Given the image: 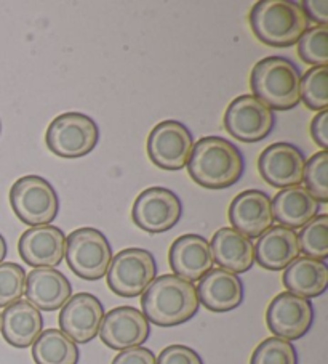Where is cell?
<instances>
[{
  "label": "cell",
  "instance_id": "2",
  "mask_svg": "<svg viewBox=\"0 0 328 364\" xmlns=\"http://www.w3.org/2000/svg\"><path fill=\"white\" fill-rule=\"evenodd\" d=\"M199 305L195 286L176 274L155 278L141 296L143 315L160 328L185 324L195 316Z\"/></svg>",
  "mask_w": 328,
  "mask_h": 364
},
{
  "label": "cell",
  "instance_id": "1",
  "mask_svg": "<svg viewBox=\"0 0 328 364\" xmlns=\"http://www.w3.org/2000/svg\"><path fill=\"white\" fill-rule=\"evenodd\" d=\"M187 171L202 188L224 190L242 178L245 161L234 143L222 136H204L192 146Z\"/></svg>",
  "mask_w": 328,
  "mask_h": 364
},
{
  "label": "cell",
  "instance_id": "26",
  "mask_svg": "<svg viewBox=\"0 0 328 364\" xmlns=\"http://www.w3.org/2000/svg\"><path fill=\"white\" fill-rule=\"evenodd\" d=\"M33 358L35 364H77L79 348L65 332L47 329L33 343Z\"/></svg>",
  "mask_w": 328,
  "mask_h": 364
},
{
  "label": "cell",
  "instance_id": "22",
  "mask_svg": "<svg viewBox=\"0 0 328 364\" xmlns=\"http://www.w3.org/2000/svg\"><path fill=\"white\" fill-rule=\"evenodd\" d=\"M213 262L222 269L241 274L255 265V246L251 240L234 228H222L213 235L210 242Z\"/></svg>",
  "mask_w": 328,
  "mask_h": 364
},
{
  "label": "cell",
  "instance_id": "11",
  "mask_svg": "<svg viewBox=\"0 0 328 364\" xmlns=\"http://www.w3.org/2000/svg\"><path fill=\"white\" fill-rule=\"evenodd\" d=\"M182 204L168 188L153 186L144 190L133 203L131 218L146 233H165L180 222Z\"/></svg>",
  "mask_w": 328,
  "mask_h": 364
},
{
  "label": "cell",
  "instance_id": "12",
  "mask_svg": "<svg viewBox=\"0 0 328 364\" xmlns=\"http://www.w3.org/2000/svg\"><path fill=\"white\" fill-rule=\"evenodd\" d=\"M266 323L274 337L283 341H298L305 337L314 323V306L309 299L280 292L268 306Z\"/></svg>",
  "mask_w": 328,
  "mask_h": 364
},
{
  "label": "cell",
  "instance_id": "7",
  "mask_svg": "<svg viewBox=\"0 0 328 364\" xmlns=\"http://www.w3.org/2000/svg\"><path fill=\"white\" fill-rule=\"evenodd\" d=\"M66 260L72 273L85 281L106 276L112 260V247L97 228H79L66 237Z\"/></svg>",
  "mask_w": 328,
  "mask_h": 364
},
{
  "label": "cell",
  "instance_id": "32",
  "mask_svg": "<svg viewBox=\"0 0 328 364\" xmlns=\"http://www.w3.org/2000/svg\"><path fill=\"white\" fill-rule=\"evenodd\" d=\"M302 181L306 190L319 203H328V151L315 153L311 159L306 161Z\"/></svg>",
  "mask_w": 328,
  "mask_h": 364
},
{
  "label": "cell",
  "instance_id": "21",
  "mask_svg": "<svg viewBox=\"0 0 328 364\" xmlns=\"http://www.w3.org/2000/svg\"><path fill=\"white\" fill-rule=\"evenodd\" d=\"M300 257L298 235L282 225L270 227L258 237L255 262L269 272H280Z\"/></svg>",
  "mask_w": 328,
  "mask_h": 364
},
{
  "label": "cell",
  "instance_id": "37",
  "mask_svg": "<svg viewBox=\"0 0 328 364\" xmlns=\"http://www.w3.org/2000/svg\"><path fill=\"white\" fill-rule=\"evenodd\" d=\"M7 241H5V237L0 235V263L5 260V257H7Z\"/></svg>",
  "mask_w": 328,
  "mask_h": 364
},
{
  "label": "cell",
  "instance_id": "27",
  "mask_svg": "<svg viewBox=\"0 0 328 364\" xmlns=\"http://www.w3.org/2000/svg\"><path fill=\"white\" fill-rule=\"evenodd\" d=\"M300 252L309 259L325 262L328 259V215L322 213L302 227L298 235Z\"/></svg>",
  "mask_w": 328,
  "mask_h": 364
},
{
  "label": "cell",
  "instance_id": "9",
  "mask_svg": "<svg viewBox=\"0 0 328 364\" xmlns=\"http://www.w3.org/2000/svg\"><path fill=\"white\" fill-rule=\"evenodd\" d=\"M274 125V111L253 95L234 98L224 112V129L242 143L264 140L273 132Z\"/></svg>",
  "mask_w": 328,
  "mask_h": 364
},
{
  "label": "cell",
  "instance_id": "16",
  "mask_svg": "<svg viewBox=\"0 0 328 364\" xmlns=\"http://www.w3.org/2000/svg\"><path fill=\"white\" fill-rule=\"evenodd\" d=\"M229 222L248 240L260 237L274 223L273 199L260 190L242 191L229 205Z\"/></svg>",
  "mask_w": 328,
  "mask_h": 364
},
{
  "label": "cell",
  "instance_id": "30",
  "mask_svg": "<svg viewBox=\"0 0 328 364\" xmlns=\"http://www.w3.org/2000/svg\"><path fill=\"white\" fill-rule=\"evenodd\" d=\"M250 364H298V353L292 342L269 337L255 348Z\"/></svg>",
  "mask_w": 328,
  "mask_h": 364
},
{
  "label": "cell",
  "instance_id": "3",
  "mask_svg": "<svg viewBox=\"0 0 328 364\" xmlns=\"http://www.w3.org/2000/svg\"><path fill=\"white\" fill-rule=\"evenodd\" d=\"M301 4L293 0H260L250 11L255 37L269 47H292L309 29Z\"/></svg>",
  "mask_w": 328,
  "mask_h": 364
},
{
  "label": "cell",
  "instance_id": "25",
  "mask_svg": "<svg viewBox=\"0 0 328 364\" xmlns=\"http://www.w3.org/2000/svg\"><path fill=\"white\" fill-rule=\"evenodd\" d=\"M283 286L288 292L302 299L322 296L328 287V267L325 262L298 257L290 263L282 276Z\"/></svg>",
  "mask_w": 328,
  "mask_h": 364
},
{
  "label": "cell",
  "instance_id": "35",
  "mask_svg": "<svg viewBox=\"0 0 328 364\" xmlns=\"http://www.w3.org/2000/svg\"><path fill=\"white\" fill-rule=\"evenodd\" d=\"M311 135L315 144H319L322 151L328 149V111L322 109L314 116L311 122Z\"/></svg>",
  "mask_w": 328,
  "mask_h": 364
},
{
  "label": "cell",
  "instance_id": "14",
  "mask_svg": "<svg viewBox=\"0 0 328 364\" xmlns=\"http://www.w3.org/2000/svg\"><path fill=\"white\" fill-rule=\"evenodd\" d=\"M151 336V326L143 311L133 306H117L104 315L99 337L112 350L141 347Z\"/></svg>",
  "mask_w": 328,
  "mask_h": 364
},
{
  "label": "cell",
  "instance_id": "36",
  "mask_svg": "<svg viewBox=\"0 0 328 364\" xmlns=\"http://www.w3.org/2000/svg\"><path fill=\"white\" fill-rule=\"evenodd\" d=\"M301 7L305 10L309 21L314 20L319 23V26H327L328 2H325V0H306V2L301 4Z\"/></svg>",
  "mask_w": 328,
  "mask_h": 364
},
{
  "label": "cell",
  "instance_id": "10",
  "mask_svg": "<svg viewBox=\"0 0 328 364\" xmlns=\"http://www.w3.org/2000/svg\"><path fill=\"white\" fill-rule=\"evenodd\" d=\"M194 138L178 121H162L148 136V156L163 171H181L191 159Z\"/></svg>",
  "mask_w": 328,
  "mask_h": 364
},
{
  "label": "cell",
  "instance_id": "17",
  "mask_svg": "<svg viewBox=\"0 0 328 364\" xmlns=\"http://www.w3.org/2000/svg\"><path fill=\"white\" fill-rule=\"evenodd\" d=\"M24 263L33 268H53L66 254V235L52 225H39L24 231L18 242Z\"/></svg>",
  "mask_w": 328,
  "mask_h": 364
},
{
  "label": "cell",
  "instance_id": "39",
  "mask_svg": "<svg viewBox=\"0 0 328 364\" xmlns=\"http://www.w3.org/2000/svg\"><path fill=\"white\" fill-rule=\"evenodd\" d=\"M0 130H2V125H0Z\"/></svg>",
  "mask_w": 328,
  "mask_h": 364
},
{
  "label": "cell",
  "instance_id": "23",
  "mask_svg": "<svg viewBox=\"0 0 328 364\" xmlns=\"http://www.w3.org/2000/svg\"><path fill=\"white\" fill-rule=\"evenodd\" d=\"M2 336L11 347L28 348L33 345L43 331V318L28 300H18L2 313Z\"/></svg>",
  "mask_w": 328,
  "mask_h": 364
},
{
  "label": "cell",
  "instance_id": "29",
  "mask_svg": "<svg viewBox=\"0 0 328 364\" xmlns=\"http://www.w3.org/2000/svg\"><path fill=\"white\" fill-rule=\"evenodd\" d=\"M300 58L314 68L328 65V26L307 29L298 41Z\"/></svg>",
  "mask_w": 328,
  "mask_h": 364
},
{
  "label": "cell",
  "instance_id": "13",
  "mask_svg": "<svg viewBox=\"0 0 328 364\" xmlns=\"http://www.w3.org/2000/svg\"><path fill=\"white\" fill-rule=\"evenodd\" d=\"M306 158L292 143H273L258 158V171L263 180L274 188L298 186L305 177Z\"/></svg>",
  "mask_w": 328,
  "mask_h": 364
},
{
  "label": "cell",
  "instance_id": "4",
  "mask_svg": "<svg viewBox=\"0 0 328 364\" xmlns=\"http://www.w3.org/2000/svg\"><path fill=\"white\" fill-rule=\"evenodd\" d=\"M301 71L285 56H268L255 65L250 87L260 102L270 109L290 111L300 105Z\"/></svg>",
  "mask_w": 328,
  "mask_h": 364
},
{
  "label": "cell",
  "instance_id": "18",
  "mask_svg": "<svg viewBox=\"0 0 328 364\" xmlns=\"http://www.w3.org/2000/svg\"><path fill=\"white\" fill-rule=\"evenodd\" d=\"M168 262L173 273L189 282L200 281L214 263L210 242L200 235H182L175 240Z\"/></svg>",
  "mask_w": 328,
  "mask_h": 364
},
{
  "label": "cell",
  "instance_id": "19",
  "mask_svg": "<svg viewBox=\"0 0 328 364\" xmlns=\"http://www.w3.org/2000/svg\"><path fill=\"white\" fill-rule=\"evenodd\" d=\"M199 304L213 313L236 310L244 302V282L237 274L212 268L195 287Z\"/></svg>",
  "mask_w": 328,
  "mask_h": 364
},
{
  "label": "cell",
  "instance_id": "28",
  "mask_svg": "<svg viewBox=\"0 0 328 364\" xmlns=\"http://www.w3.org/2000/svg\"><path fill=\"white\" fill-rule=\"evenodd\" d=\"M300 97L309 109L322 111L328 106V66L311 68L301 77Z\"/></svg>",
  "mask_w": 328,
  "mask_h": 364
},
{
  "label": "cell",
  "instance_id": "33",
  "mask_svg": "<svg viewBox=\"0 0 328 364\" xmlns=\"http://www.w3.org/2000/svg\"><path fill=\"white\" fill-rule=\"evenodd\" d=\"M155 364H204L197 351L186 345H170L160 351Z\"/></svg>",
  "mask_w": 328,
  "mask_h": 364
},
{
  "label": "cell",
  "instance_id": "31",
  "mask_svg": "<svg viewBox=\"0 0 328 364\" xmlns=\"http://www.w3.org/2000/svg\"><path fill=\"white\" fill-rule=\"evenodd\" d=\"M26 272L13 262L0 263V306H7L21 300L26 291Z\"/></svg>",
  "mask_w": 328,
  "mask_h": 364
},
{
  "label": "cell",
  "instance_id": "20",
  "mask_svg": "<svg viewBox=\"0 0 328 364\" xmlns=\"http://www.w3.org/2000/svg\"><path fill=\"white\" fill-rule=\"evenodd\" d=\"M26 299L37 310L56 311L72 297V286L55 268H34L26 276Z\"/></svg>",
  "mask_w": 328,
  "mask_h": 364
},
{
  "label": "cell",
  "instance_id": "15",
  "mask_svg": "<svg viewBox=\"0 0 328 364\" xmlns=\"http://www.w3.org/2000/svg\"><path fill=\"white\" fill-rule=\"evenodd\" d=\"M103 318L104 309L98 297L88 292L75 294L60 313V331L75 343H88L98 336Z\"/></svg>",
  "mask_w": 328,
  "mask_h": 364
},
{
  "label": "cell",
  "instance_id": "24",
  "mask_svg": "<svg viewBox=\"0 0 328 364\" xmlns=\"http://www.w3.org/2000/svg\"><path fill=\"white\" fill-rule=\"evenodd\" d=\"M320 203L306 188H283L273 199V217L282 227L290 230L302 228L317 217Z\"/></svg>",
  "mask_w": 328,
  "mask_h": 364
},
{
  "label": "cell",
  "instance_id": "8",
  "mask_svg": "<svg viewBox=\"0 0 328 364\" xmlns=\"http://www.w3.org/2000/svg\"><path fill=\"white\" fill-rule=\"evenodd\" d=\"M107 286L119 297L143 296L157 276L154 255L146 249L130 247L119 252L107 268Z\"/></svg>",
  "mask_w": 328,
  "mask_h": 364
},
{
  "label": "cell",
  "instance_id": "5",
  "mask_svg": "<svg viewBox=\"0 0 328 364\" xmlns=\"http://www.w3.org/2000/svg\"><path fill=\"white\" fill-rule=\"evenodd\" d=\"M10 204L15 215L29 227L50 225L60 212L58 193L39 175L16 180L10 190Z\"/></svg>",
  "mask_w": 328,
  "mask_h": 364
},
{
  "label": "cell",
  "instance_id": "38",
  "mask_svg": "<svg viewBox=\"0 0 328 364\" xmlns=\"http://www.w3.org/2000/svg\"><path fill=\"white\" fill-rule=\"evenodd\" d=\"M0 326H2V316H0Z\"/></svg>",
  "mask_w": 328,
  "mask_h": 364
},
{
  "label": "cell",
  "instance_id": "34",
  "mask_svg": "<svg viewBox=\"0 0 328 364\" xmlns=\"http://www.w3.org/2000/svg\"><path fill=\"white\" fill-rule=\"evenodd\" d=\"M112 364H155V355L149 348L133 347L129 350H122Z\"/></svg>",
  "mask_w": 328,
  "mask_h": 364
},
{
  "label": "cell",
  "instance_id": "6",
  "mask_svg": "<svg viewBox=\"0 0 328 364\" xmlns=\"http://www.w3.org/2000/svg\"><path fill=\"white\" fill-rule=\"evenodd\" d=\"M99 140V129L90 116L65 112L48 125L45 141L50 151L65 159H79L92 153Z\"/></svg>",
  "mask_w": 328,
  "mask_h": 364
}]
</instances>
